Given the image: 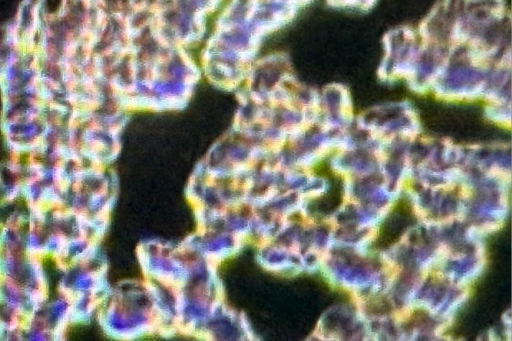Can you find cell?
<instances>
[{
    "label": "cell",
    "mask_w": 512,
    "mask_h": 341,
    "mask_svg": "<svg viewBox=\"0 0 512 341\" xmlns=\"http://www.w3.org/2000/svg\"><path fill=\"white\" fill-rule=\"evenodd\" d=\"M103 303L99 321L111 337L135 339L160 330L146 282L123 284Z\"/></svg>",
    "instance_id": "cell-1"
},
{
    "label": "cell",
    "mask_w": 512,
    "mask_h": 341,
    "mask_svg": "<svg viewBox=\"0 0 512 341\" xmlns=\"http://www.w3.org/2000/svg\"><path fill=\"white\" fill-rule=\"evenodd\" d=\"M139 255L148 279L176 288L186 282L188 264L180 246L175 248L150 241L143 244Z\"/></svg>",
    "instance_id": "cell-2"
},
{
    "label": "cell",
    "mask_w": 512,
    "mask_h": 341,
    "mask_svg": "<svg viewBox=\"0 0 512 341\" xmlns=\"http://www.w3.org/2000/svg\"><path fill=\"white\" fill-rule=\"evenodd\" d=\"M1 275L2 279L9 280L24 289L46 292V278L40 258L25 251H2Z\"/></svg>",
    "instance_id": "cell-3"
},
{
    "label": "cell",
    "mask_w": 512,
    "mask_h": 341,
    "mask_svg": "<svg viewBox=\"0 0 512 341\" xmlns=\"http://www.w3.org/2000/svg\"><path fill=\"white\" fill-rule=\"evenodd\" d=\"M42 324L59 338L65 326L72 322V299L68 295L59 292V295L51 300H46L36 314L30 318Z\"/></svg>",
    "instance_id": "cell-4"
},
{
    "label": "cell",
    "mask_w": 512,
    "mask_h": 341,
    "mask_svg": "<svg viewBox=\"0 0 512 341\" xmlns=\"http://www.w3.org/2000/svg\"><path fill=\"white\" fill-rule=\"evenodd\" d=\"M510 196H511V201H512V177H511V183H510Z\"/></svg>",
    "instance_id": "cell-5"
}]
</instances>
